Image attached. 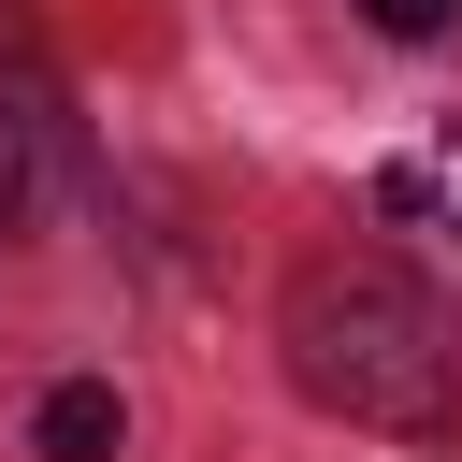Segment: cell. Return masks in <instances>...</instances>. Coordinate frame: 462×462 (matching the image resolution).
Instances as JSON below:
<instances>
[{
  "mask_svg": "<svg viewBox=\"0 0 462 462\" xmlns=\"http://www.w3.org/2000/svg\"><path fill=\"white\" fill-rule=\"evenodd\" d=\"M289 375H303V404H332L361 433H448L462 346L404 260H303L289 274Z\"/></svg>",
  "mask_w": 462,
  "mask_h": 462,
  "instance_id": "6da1fadb",
  "label": "cell"
},
{
  "mask_svg": "<svg viewBox=\"0 0 462 462\" xmlns=\"http://www.w3.org/2000/svg\"><path fill=\"white\" fill-rule=\"evenodd\" d=\"M29 448H43V462H116V390H101V375H72V390H43V419H29Z\"/></svg>",
  "mask_w": 462,
  "mask_h": 462,
  "instance_id": "7a4b0ae2",
  "label": "cell"
},
{
  "mask_svg": "<svg viewBox=\"0 0 462 462\" xmlns=\"http://www.w3.org/2000/svg\"><path fill=\"white\" fill-rule=\"evenodd\" d=\"M448 14H462V0H361V29H390V43H433Z\"/></svg>",
  "mask_w": 462,
  "mask_h": 462,
  "instance_id": "3957f363",
  "label": "cell"
},
{
  "mask_svg": "<svg viewBox=\"0 0 462 462\" xmlns=\"http://www.w3.org/2000/svg\"><path fill=\"white\" fill-rule=\"evenodd\" d=\"M14 217H29V116L0 101V231H14Z\"/></svg>",
  "mask_w": 462,
  "mask_h": 462,
  "instance_id": "277c9868",
  "label": "cell"
}]
</instances>
